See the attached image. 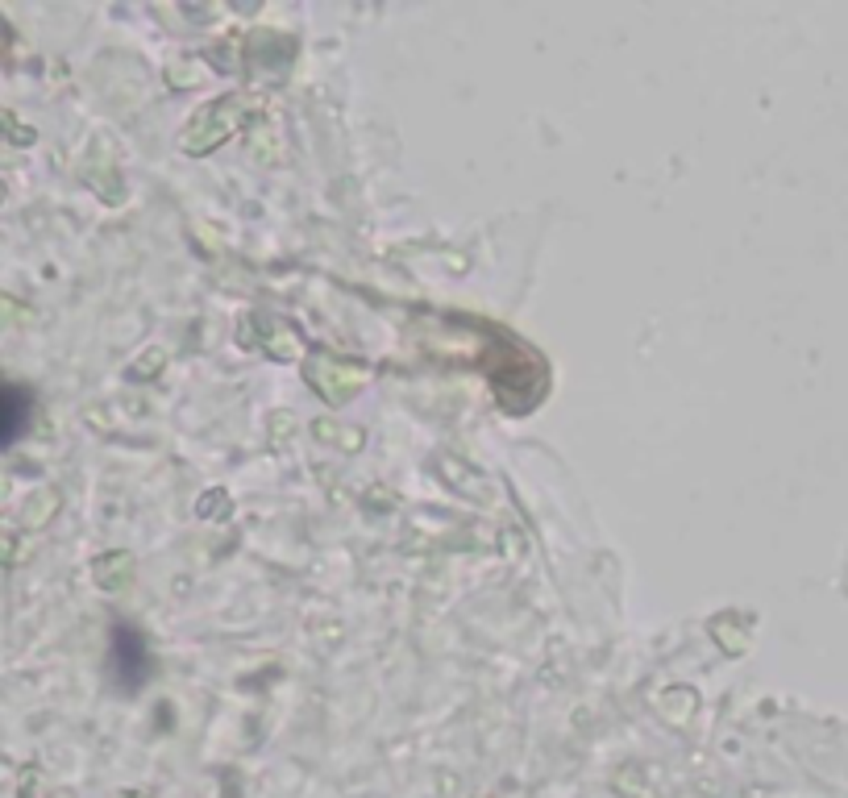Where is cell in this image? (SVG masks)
<instances>
[{"label":"cell","mask_w":848,"mask_h":798,"mask_svg":"<svg viewBox=\"0 0 848 798\" xmlns=\"http://www.w3.org/2000/svg\"><path fill=\"white\" fill-rule=\"evenodd\" d=\"M125 798H141V794H125Z\"/></svg>","instance_id":"cell-6"},{"label":"cell","mask_w":848,"mask_h":798,"mask_svg":"<svg viewBox=\"0 0 848 798\" xmlns=\"http://www.w3.org/2000/svg\"><path fill=\"white\" fill-rule=\"evenodd\" d=\"M5 50H9V25L0 22V54H5Z\"/></svg>","instance_id":"cell-4"},{"label":"cell","mask_w":848,"mask_h":798,"mask_svg":"<svg viewBox=\"0 0 848 798\" xmlns=\"http://www.w3.org/2000/svg\"><path fill=\"white\" fill-rule=\"evenodd\" d=\"M0 138H13V141H22V146H30V141H33V130H30V125H17V117L0 108Z\"/></svg>","instance_id":"cell-1"},{"label":"cell","mask_w":848,"mask_h":798,"mask_svg":"<svg viewBox=\"0 0 848 798\" xmlns=\"http://www.w3.org/2000/svg\"><path fill=\"white\" fill-rule=\"evenodd\" d=\"M59 798H67V794H59Z\"/></svg>","instance_id":"cell-7"},{"label":"cell","mask_w":848,"mask_h":798,"mask_svg":"<svg viewBox=\"0 0 848 798\" xmlns=\"http://www.w3.org/2000/svg\"><path fill=\"white\" fill-rule=\"evenodd\" d=\"M9 561H13V537L0 532V566H9Z\"/></svg>","instance_id":"cell-2"},{"label":"cell","mask_w":848,"mask_h":798,"mask_svg":"<svg viewBox=\"0 0 848 798\" xmlns=\"http://www.w3.org/2000/svg\"><path fill=\"white\" fill-rule=\"evenodd\" d=\"M17 316H22V313H17V304H5V295H0V324H5V321H17Z\"/></svg>","instance_id":"cell-3"},{"label":"cell","mask_w":848,"mask_h":798,"mask_svg":"<svg viewBox=\"0 0 848 798\" xmlns=\"http://www.w3.org/2000/svg\"><path fill=\"white\" fill-rule=\"evenodd\" d=\"M0 200H5V184H0Z\"/></svg>","instance_id":"cell-5"}]
</instances>
